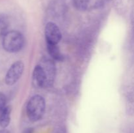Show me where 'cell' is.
<instances>
[{"mask_svg": "<svg viewBox=\"0 0 134 133\" xmlns=\"http://www.w3.org/2000/svg\"><path fill=\"white\" fill-rule=\"evenodd\" d=\"M3 47L5 51L14 53L20 50L24 44V38L18 31H9L3 37Z\"/></svg>", "mask_w": 134, "mask_h": 133, "instance_id": "1", "label": "cell"}, {"mask_svg": "<svg viewBox=\"0 0 134 133\" xmlns=\"http://www.w3.org/2000/svg\"><path fill=\"white\" fill-rule=\"evenodd\" d=\"M45 110V101L40 95H34L29 100L26 106V113L29 119L35 122L43 117Z\"/></svg>", "mask_w": 134, "mask_h": 133, "instance_id": "2", "label": "cell"}, {"mask_svg": "<svg viewBox=\"0 0 134 133\" xmlns=\"http://www.w3.org/2000/svg\"><path fill=\"white\" fill-rule=\"evenodd\" d=\"M24 65L21 61L14 62L10 66L5 78V83L8 86H13L16 83L23 74Z\"/></svg>", "mask_w": 134, "mask_h": 133, "instance_id": "3", "label": "cell"}, {"mask_svg": "<svg viewBox=\"0 0 134 133\" xmlns=\"http://www.w3.org/2000/svg\"><path fill=\"white\" fill-rule=\"evenodd\" d=\"M45 37L47 43L58 44L62 39V34L58 26L51 22L45 26Z\"/></svg>", "mask_w": 134, "mask_h": 133, "instance_id": "4", "label": "cell"}, {"mask_svg": "<svg viewBox=\"0 0 134 133\" xmlns=\"http://www.w3.org/2000/svg\"><path fill=\"white\" fill-rule=\"evenodd\" d=\"M41 66L43 68L44 72L45 74L46 80H47V87H51L54 81L56 76V66L53 61L48 59H43L41 61Z\"/></svg>", "mask_w": 134, "mask_h": 133, "instance_id": "5", "label": "cell"}, {"mask_svg": "<svg viewBox=\"0 0 134 133\" xmlns=\"http://www.w3.org/2000/svg\"><path fill=\"white\" fill-rule=\"evenodd\" d=\"M75 6L82 10H88L104 5L108 0H73Z\"/></svg>", "mask_w": 134, "mask_h": 133, "instance_id": "6", "label": "cell"}, {"mask_svg": "<svg viewBox=\"0 0 134 133\" xmlns=\"http://www.w3.org/2000/svg\"><path fill=\"white\" fill-rule=\"evenodd\" d=\"M33 84L37 88L47 87V80L45 74L40 64H38L34 68L33 72Z\"/></svg>", "mask_w": 134, "mask_h": 133, "instance_id": "7", "label": "cell"}, {"mask_svg": "<svg viewBox=\"0 0 134 133\" xmlns=\"http://www.w3.org/2000/svg\"><path fill=\"white\" fill-rule=\"evenodd\" d=\"M11 107L6 106L0 113V126L3 129L7 127L10 123Z\"/></svg>", "mask_w": 134, "mask_h": 133, "instance_id": "8", "label": "cell"}, {"mask_svg": "<svg viewBox=\"0 0 134 133\" xmlns=\"http://www.w3.org/2000/svg\"><path fill=\"white\" fill-rule=\"evenodd\" d=\"M47 48L48 50V53L54 59L57 60V61H62L64 57L60 53V49L57 44L47 43Z\"/></svg>", "mask_w": 134, "mask_h": 133, "instance_id": "9", "label": "cell"}, {"mask_svg": "<svg viewBox=\"0 0 134 133\" xmlns=\"http://www.w3.org/2000/svg\"><path fill=\"white\" fill-rule=\"evenodd\" d=\"M9 23L4 16L0 15V37H3L7 32Z\"/></svg>", "mask_w": 134, "mask_h": 133, "instance_id": "10", "label": "cell"}, {"mask_svg": "<svg viewBox=\"0 0 134 133\" xmlns=\"http://www.w3.org/2000/svg\"><path fill=\"white\" fill-rule=\"evenodd\" d=\"M6 106V97L3 93H0V113Z\"/></svg>", "mask_w": 134, "mask_h": 133, "instance_id": "11", "label": "cell"}, {"mask_svg": "<svg viewBox=\"0 0 134 133\" xmlns=\"http://www.w3.org/2000/svg\"><path fill=\"white\" fill-rule=\"evenodd\" d=\"M34 132V129L32 128H27L25 129L22 133H33Z\"/></svg>", "mask_w": 134, "mask_h": 133, "instance_id": "12", "label": "cell"}, {"mask_svg": "<svg viewBox=\"0 0 134 133\" xmlns=\"http://www.w3.org/2000/svg\"><path fill=\"white\" fill-rule=\"evenodd\" d=\"M0 133H10V132L7 129H2V130H0Z\"/></svg>", "mask_w": 134, "mask_h": 133, "instance_id": "13", "label": "cell"}]
</instances>
